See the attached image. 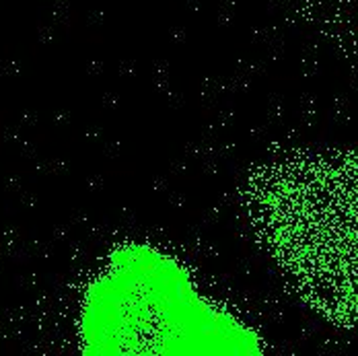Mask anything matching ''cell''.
<instances>
[{
    "instance_id": "obj_1",
    "label": "cell",
    "mask_w": 358,
    "mask_h": 356,
    "mask_svg": "<svg viewBox=\"0 0 358 356\" xmlns=\"http://www.w3.org/2000/svg\"><path fill=\"white\" fill-rule=\"evenodd\" d=\"M255 233L303 301L358 334V152H301L250 183Z\"/></svg>"
},
{
    "instance_id": "obj_2",
    "label": "cell",
    "mask_w": 358,
    "mask_h": 356,
    "mask_svg": "<svg viewBox=\"0 0 358 356\" xmlns=\"http://www.w3.org/2000/svg\"><path fill=\"white\" fill-rule=\"evenodd\" d=\"M87 355H259L257 336L148 245L111 255L83 311Z\"/></svg>"
}]
</instances>
